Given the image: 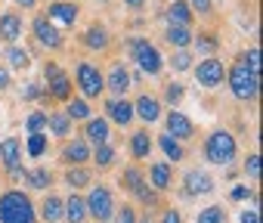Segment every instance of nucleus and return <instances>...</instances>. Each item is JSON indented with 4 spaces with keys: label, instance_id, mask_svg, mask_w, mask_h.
<instances>
[{
    "label": "nucleus",
    "instance_id": "f257e3e1",
    "mask_svg": "<svg viewBox=\"0 0 263 223\" xmlns=\"http://www.w3.org/2000/svg\"><path fill=\"white\" fill-rule=\"evenodd\" d=\"M0 223H37L34 201L22 189L0 192Z\"/></svg>",
    "mask_w": 263,
    "mask_h": 223
},
{
    "label": "nucleus",
    "instance_id": "f03ea898",
    "mask_svg": "<svg viewBox=\"0 0 263 223\" xmlns=\"http://www.w3.org/2000/svg\"><path fill=\"white\" fill-rule=\"evenodd\" d=\"M226 84H229V93H232L238 102H254V99L260 96V75L251 71L241 59L226 68Z\"/></svg>",
    "mask_w": 263,
    "mask_h": 223
},
{
    "label": "nucleus",
    "instance_id": "7ed1b4c3",
    "mask_svg": "<svg viewBox=\"0 0 263 223\" xmlns=\"http://www.w3.org/2000/svg\"><path fill=\"white\" fill-rule=\"evenodd\" d=\"M238 155V143L229 131H211L204 137V161L217 168H229Z\"/></svg>",
    "mask_w": 263,
    "mask_h": 223
},
{
    "label": "nucleus",
    "instance_id": "20e7f679",
    "mask_svg": "<svg viewBox=\"0 0 263 223\" xmlns=\"http://www.w3.org/2000/svg\"><path fill=\"white\" fill-rule=\"evenodd\" d=\"M130 59L137 62L140 75L146 78H158L164 71V56L149 38H130Z\"/></svg>",
    "mask_w": 263,
    "mask_h": 223
},
{
    "label": "nucleus",
    "instance_id": "39448f33",
    "mask_svg": "<svg viewBox=\"0 0 263 223\" xmlns=\"http://www.w3.org/2000/svg\"><path fill=\"white\" fill-rule=\"evenodd\" d=\"M78 90H81V99H99L105 93V75L96 62H78L74 65V81H71Z\"/></svg>",
    "mask_w": 263,
    "mask_h": 223
},
{
    "label": "nucleus",
    "instance_id": "423d86ee",
    "mask_svg": "<svg viewBox=\"0 0 263 223\" xmlns=\"http://www.w3.org/2000/svg\"><path fill=\"white\" fill-rule=\"evenodd\" d=\"M84 205H87V217H90L93 223H111V217H115V211H118V208H115V195H111V189H108L105 183L90 186Z\"/></svg>",
    "mask_w": 263,
    "mask_h": 223
},
{
    "label": "nucleus",
    "instance_id": "0eeeda50",
    "mask_svg": "<svg viewBox=\"0 0 263 223\" xmlns=\"http://www.w3.org/2000/svg\"><path fill=\"white\" fill-rule=\"evenodd\" d=\"M44 75H47V87H44V93H47V99H50V102H53V99H59V102H68V99L74 96L71 75H68V71H62L56 62H47Z\"/></svg>",
    "mask_w": 263,
    "mask_h": 223
},
{
    "label": "nucleus",
    "instance_id": "6e6552de",
    "mask_svg": "<svg viewBox=\"0 0 263 223\" xmlns=\"http://www.w3.org/2000/svg\"><path fill=\"white\" fill-rule=\"evenodd\" d=\"M192 75H195L198 87L217 90V87H223V81H226V62L217 59V56H204V59H198V65H192Z\"/></svg>",
    "mask_w": 263,
    "mask_h": 223
},
{
    "label": "nucleus",
    "instance_id": "1a4fd4ad",
    "mask_svg": "<svg viewBox=\"0 0 263 223\" xmlns=\"http://www.w3.org/2000/svg\"><path fill=\"white\" fill-rule=\"evenodd\" d=\"M0 168H4L13 180L25 177V168H22V140L19 137L0 140Z\"/></svg>",
    "mask_w": 263,
    "mask_h": 223
},
{
    "label": "nucleus",
    "instance_id": "9d476101",
    "mask_svg": "<svg viewBox=\"0 0 263 223\" xmlns=\"http://www.w3.org/2000/svg\"><path fill=\"white\" fill-rule=\"evenodd\" d=\"M44 16L62 31V28H74V22L81 19V7L74 4V0H50V7H47Z\"/></svg>",
    "mask_w": 263,
    "mask_h": 223
},
{
    "label": "nucleus",
    "instance_id": "9b49d317",
    "mask_svg": "<svg viewBox=\"0 0 263 223\" xmlns=\"http://www.w3.org/2000/svg\"><path fill=\"white\" fill-rule=\"evenodd\" d=\"M31 34H34V41H37L41 47H47V50H53V53H59V50L65 47V34H62L47 16H37V19L31 22Z\"/></svg>",
    "mask_w": 263,
    "mask_h": 223
},
{
    "label": "nucleus",
    "instance_id": "f8f14e48",
    "mask_svg": "<svg viewBox=\"0 0 263 223\" xmlns=\"http://www.w3.org/2000/svg\"><path fill=\"white\" fill-rule=\"evenodd\" d=\"M130 87H134V75H130V68L121 59H115L108 65V75H105V90L111 93V99H124Z\"/></svg>",
    "mask_w": 263,
    "mask_h": 223
},
{
    "label": "nucleus",
    "instance_id": "ddd939ff",
    "mask_svg": "<svg viewBox=\"0 0 263 223\" xmlns=\"http://www.w3.org/2000/svg\"><path fill=\"white\" fill-rule=\"evenodd\" d=\"M161 118H164V134H167V137H174L177 143H186V140H192V137H195V124H192V118L186 115V112L171 108L167 115H161Z\"/></svg>",
    "mask_w": 263,
    "mask_h": 223
},
{
    "label": "nucleus",
    "instance_id": "4468645a",
    "mask_svg": "<svg viewBox=\"0 0 263 223\" xmlns=\"http://www.w3.org/2000/svg\"><path fill=\"white\" fill-rule=\"evenodd\" d=\"M90 152H93V149L87 146L84 137H68L65 146H62V152H59V158H62L65 168H84V164L90 161Z\"/></svg>",
    "mask_w": 263,
    "mask_h": 223
},
{
    "label": "nucleus",
    "instance_id": "2eb2a0df",
    "mask_svg": "<svg viewBox=\"0 0 263 223\" xmlns=\"http://www.w3.org/2000/svg\"><path fill=\"white\" fill-rule=\"evenodd\" d=\"M161 99L152 96V93H140L134 99V118H140L143 124H158L161 121Z\"/></svg>",
    "mask_w": 263,
    "mask_h": 223
},
{
    "label": "nucleus",
    "instance_id": "dca6fc26",
    "mask_svg": "<svg viewBox=\"0 0 263 223\" xmlns=\"http://www.w3.org/2000/svg\"><path fill=\"white\" fill-rule=\"evenodd\" d=\"M214 189H217V183H214V177L208 171L192 168V171L183 174V192L186 195H211Z\"/></svg>",
    "mask_w": 263,
    "mask_h": 223
},
{
    "label": "nucleus",
    "instance_id": "f3484780",
    "mask_svg": "<svg viewBox=\"0 0 263 223\" xmlns=\"http://www.w3.org/2000/svg\"><path fill=\"white\" fill-rule=\"evenodd\" d=\"M108 124H121V127H127L130 121H134V102H130L127 96L124 99H105V115H102Z\"/></svg>",
    "mask_w": 263,
    "mask_h": 223
},
{
    "label": "nucleus",
    "instance_id": "a211bd4d",
    "mask_svg": "<svg viewBox=\"0 0 263 223\" xmlns=\"http://www.w3.org/2000/svg\"><path fill=\"white\" fill-rule=\"evenodd\" d=\"M81 47H87V50H93V53H105V50L111 47V34H108V28L99 25V22L87 25L84 34H81Z\"/></svg>",
    "mask_w": 263,
    "mask_h": 223
},
{
    "label": "nucleus",
    "instance_id": "6ab92c4d",
    "mask_svg": "<svg viewBox=\"0 0 263 223\" xmlns=\"http://www.w3.org/2000/svg\"><path fill=\"white\" fill-rule=\"evenodd\" d=\"M81 137L87 140V146H102V143H108V137H111V124H108L105 118H99V115H90V118L84 121Z\"/></svg>",
    "mask_w": 263,
    "mask_h": 223
},
{
    "label": "nucleus",
    "instance_id": "aec40b11",
    "mask_svg": "<svg viewBox=\"0 0 263 223\" xmlns=\"http://www.w3.org/2000/svg\"><path fill=\"white\" fill-rule=\"evenodd\" d=\"M22 28H25V22H22L19 13H13V10H0V41H4V44L13 47V44L22 38Z\"/></svg>",
    "mask_w": 263,
    "mask_h": 223
},
{
    "label": "nucleus",
    "instance_id": "412c9836",
    "mask_svg": "<svg viewBox=\"0 0 263 223\" xmlns=\"http://www.w3.org/2000/svg\"><path fill=\"white\" fill-rule=\"evenodd\" d=\"M146 183H149L155 192H167V189L174 186V164H171V161H155V164L149 168Z\"/></svg>",
    "mask_w": 263,
    "mask_h": 223
},
{
    "label": "nucleus",
    "instance_id": "4be33fe9",
    "mask_svg": "<svg viewBox=\"0 0 263 223\" xmlns=\"http://www.w3.org/2000/svg\"><path fill=\"white\" fill-rule=\"evenodd\" d=\"M37 217H41L44 223H62V217H65V198H59V195L50 192V195L41 201Z\"/></svg>",
    "mask_w": 263,
    "mask_h": 223
},
{
    "label": "nucleus",
    "instance_id": "5701e85b",
    "mask_svg": "<svg viewBox=\"0 0 263 223\" xmlns=\"http://www.w3.org/2000/svg\"><path fill=\"white\" fill-rule=\"evenodd\" d=\"M152 149H155V140L149 137V131H134V134H130V158H134V161L149 158Z\"/></svg>",
    "mask_w": 263,
    "mask_h": 223
},
{
    "label": "nucleus",
    "instance_id": "b1692460",
    "mask_svg": "<svg viewBox=\"0 0 263 223\" xmlns=\"http://www.w3.org/2000/svg\"><path fill=\"white\" fill-rule=\"evenodd\" d=\"M71 121H68V115L65 112H47V131H50V137H56V140H68L71 137Z\"/></svg>",
    "mask_w": 263,
    "mask_h": 223
},
{
    "label": "nucleus",
    "instance_id": "393cba45",
    "mask_svg": "<svg viewBox=\"0 0 263 223\" xmlns=\"http://www.w3.org/2000/svg\"><path fill=\"white\" fill-rule=\"evenodd\" d=\"M192 38H195V31L186 28V25H167V28H164V41H167L174 50H189V47H192Z\"/></svg>",
    "mask_w": 263,
    "mask_h": 223
},
{
    "label": "nucleus",
    "instance_id": "a878e982",
    "mask_svg": "<svg viewBox=\"0 0 263 223\" xmlns=\"http://www.w3.org/2000/svg\"><path fill=\"white\" fill-rule=\"evenodd\" d=\"M192 22H195V16H192L186 0H171V7H167V25H186V28H192Z\"/></svg>",
    "mask_w": 263,
    "mask_h": 223
},
{
    "label": "nucleus",
    "instance_id": "bb28decb",
    "mask_svg": "<svg viewBox=\"0 0 263 223\" xmlns=\"http://www.w3.org/2000/svg\"><path fill=\"white\" fill-rule=\"evenodd\" d=\"M62 220H68V223H84V220H87V205H84V195L71 192V195L65 198V217H62Z\"/></svg>",
    "mask_w": 263,
    "mask_h": 223
},
{
    "label": "nucleus",
    "instance_id": "cd10ccee",
    "mask_svg": "<svg viewBox=\"0 0 263 223\" xmlns=\"http://www.w3.org/2000/svg\"><path fill=\"white\" fill-rule=\"evenodd\" d=\"M155 143H158V149L164 152V158H167L171 164H177V161H183V158H186V149H183V143H177L174 137L161 134V137H158Z\"/></svg>",
    "mask_w": 263,
    "mask_h": 223
},
{
    "label": "nucleus",
    "instance_id": "c85d7f7f",
    "mask_svg": "<svg viewBox=\"0 0 263 223\" xmlns=\"http://www.w3.org/2000/svg\"><path fill=\"white\" fill-rule=\"evenodd\" d=\"M62 112L68 115V121H71V124H74V121H81V124H84V121L90 118V102H87V99H81V96H71V99L65 102V108H62Z\"/></svg>",
    "mask_w": 263,
    "mask_h": 223
},
{
    "label": "nucleus",
    "instance_id": "c756f323",
    "mask_svg": "<svg viewBox=\"0 0 263 223\" xmlns=\"http://www.w3.org/2000/svg\"><path fill=\"white\" fill-rule=\"evenodd\" d=\"M31 189H37V192H47L50 186H53V174L47 171V168H31V171H25V177H22Z\"/></svg>",
    "mask_w": 263,
    "mask_h": 223
},
{
    "label": "nucleus",
    "instance_id": "7c9ffc66",
    "mask_svg": "<svg viewBox=\"0 0 263 223\" xmlns=\"http://www.w3.org/2000/svg\"><path fill=\"white\" fill-rule=\"evenodd\" d=\"M7 62H10V65H7L10 71H25V68L31 65V53H28L25 47H19V44H13V47L7 50Z\"/></svg>",
    "mask_w": 263,
    "mask_h": 223
},
{
    "label": "nucleus",
    "instance_id": "2f4dec72",
    "mask_svg": "<svg viewBox=\"0 0 263 223\" xmlns=\"http://www.w3.org/2000/svg\"><path fill=\"white\" fill-rule=\"evenodd\" d=\"M121 186H124L130 195H134L140 186H146V174H143L137 164H130V168H124V174H121Z\"/></svg>",
    "mask_w": 263,
    "mask_h": 223
},
{
    "label": "nucleus",
    "instance_id": "473e14b6",
    "mask_svg": "<svg viewBox=\"0 0 263 223\" xmlns=\"http://www.w3.org/2000/svg\"><path fill=\"white\" fill-rule=\"evenodd\" d=\"M47 146H50V137H47V134H28L22 152H28V158H41V155L47 152Z\"/></svg>",
    "mask_w": 263,
    "mask_h": 223
},
{
    "label": "nucleus",
    "instance_id": "72a5a7b5",
    "mask_svg": "<svg viewBox=\"0 0 263 223\" xmlns=\"http://www.w3.org/2000/svg\"><path fill=\"white\" fill-rule=\"evenodd\" d=\"M90 158H93V164H96L99 171H105V168H111V164H115V146H111V143H102V146H93V152H90Z\"/></svg>",
    "mask_w": 263,
    "mask_h": 223
},
{
    "label": "nucleus",
    "instance_id": "f704fd0d",
    "mask_svg": "<svg viewBox=\"0 0 263 223\" xmlns=\"http://www.w3.org/2000/svg\"><path fill=\"white\" fill-rule=\"evenodd\" d=\"M192 47H195L198 53H204V56H214V50L220 47V41H217L214 31H198V34L192 38Z\"/></svg>",
    "mask_w": 263,
    "mask_h": 223
},
{
    "label": "nucleus",
    "instance_id": "c9c22d12",
    "mask_svg": "<svg viewBox=\"0 0 263 223\" xmlns=\"http://www.w3.org/2000/svg\"><path fill=\"white\" fill-rule=\"evenodd\" d=\"M90 171L87 168H68L65 171V183L71 186V192H78V189H84V186H90Z\"/></svg>",
    "mask_w": 263,
    "mask_h": 223
},
{
    "label": "nucleus",
    "instance_id": "e433bc0d",
    "mask_svg": "<svg viewBox=\"0 0 263 223\" xmlns=\"http://www.w3.org/2000/svg\"><path fill=\"white\" fill-rule=\"evenodd\" d=\"M183 96H186V87H183L180 81H171V84L164 87V102H167L171 108H177V105L183 102Z\"/></svg>",
    "mask_w": 263,
    "mask_h": 223
},
{
    "label": "nucleus",
    "instance_id": "4c0bfd02",
    "mask_svg": "<svg viewBox=\"0 0 263 223\" xmlns=\"http://www.w3.org/2000/svg\"><path fill=\"white\" fill-rule=\"evenodd\" d=\"M25 131L28 134H47V112H31L25 118Z\"/></svg>",
    "mask_w": 263,
    "mask_h": 223
},
{
    "label": "nucleus",
    "instance_id": "58836bf2",
    "mask_svg": "<svg viewBox=\"0 0 263 223\" xmlns=\"http://www.w3.org/2000/svg\"><path fill=\"white\" fill-rule=\"evenodd\" d=\"M192 62H195L192 50H177V53H174V59H171L174 71H192Z\"/></svg>",
    "mask_w": 263,
    "mask_h": 223
},
{
    "label": "nucleus",
    "instance_id": "ea45409f",
    "mask_svg": "<svg viewBox=\"0 0 263 223\" xmlns=\"http://www.w3.org/2000/svg\"><path fill=\"white\" fill-rule=\"evenodd\" d=\"M223 220H226V211L220 205H211V208L198 211V220L195 223H223Z\"/></svg>",
    "mask_w": 263,
    "mask_h": 223
},
{
    "label": "nucleus",
    "instance_id": "a19ab883",
    "mask_svg": "<svg viewBox=\"0 0 263 223\" xmlns=\"http://www.w3.org/2000/svg\"><path fill=\"white\" fill-rule=\"evenodd\" d=\"M192 16H201V19H214V0H186Z\"/></svg>",
    "mask_w": 263,
    "mask_h": 223
},
{
    "label": "nucleus",
    "instance_id": "79ce46f5",
    "mask_svg": "<svg viewBox=\"0 0 263 223\" xmlns=\"http://www.w3.org/2000/svg\"><path fill=\"white\" fill-rule=\"evenodd\" d=\"M245 174H248V180H251V183H257V180H260V155H257V152H251V155L245 158Z\"/></svg>",
    "mask_w": 263,
    "mask_h": 223
},
{
    "label": "nucleus",
    "instance_id": "37998d69",
    "mask_svg": "<svg viewBox=\"0 0 263 223\" xmlns=\"http://www.w3.org/2000/svg\"><path fill=\"white\" fill-rule=\"evenodd\" d=\"M241 62H245L251 71H257V75H260V47L254 44L251 50H245V53H241Z\"/></svg>",
    "mask_w": 263,
    "mask_h": 223
},
{
    "label": "nucleus",
    "instance_id": "c03bdc74",
    "mask_svg": "<svg viewBox=\"0 0 263 223\" xmlns=\"http://www.w3.org/2000/svg\"><path fill=\"white\" fill-rule=\"evenodd\" d=\"M137 217H140V214H137V208H134V205H124V208H118V211H115V217H111V220H115V223H137Z\"/></svg>",
    "mask_w": 263,
    "mask_h": 223
},
{
    "label": "nucleus",
    "instance_id": "a18cd8bd",
    "mask_svg": "<svg viewBox=\"0 0 263 223\" xmlns=\"http://www.w3.org/2000/svg\"><path fill=\"white\" fill-rule=\"evenodd\" d=\"M22 99L34 102V99H47V93H44V87H41L37 81H31V84H25V90H22Z\"/></svg>",
    "mask_w": 263,
    "mask_h": 223
},
{
    "label": "nucleus",
    "instance_id": "49530a36",
    "mask_svg": "<svg viewBox=\"0 0 263 223\" xmlns=\"http://www.w3.org/2000/svg\"><path fill=\"white\" fill-rule=\"evenodd\" d=\"M251 192H254L251 186H232V189H229V198H232V201H245Z\"/></svg>",
    "mask_w": 263,
    "mask_h": 223
},
{
    "label": "nucleus",
    "instance_id": "de8ad7c7",
    "mask_svg": "<svg viewBox=\"0 0 263 223\" xmlns=\"http://www.w3.org/2000/svg\"><path fill=\"white\" fill-rule=\"evenodd\" d=\"M238 223H260V211L257 208H245L238 214Z\"/></svg>",
    "mask_w": 263,
    "mask_h": 223
},
{
    "label": "nucleus",
    "instance_id": "09e8293b",
    "mask_svg": "<svg viewBox=\"0 0 263 223\" xmlns=\"http://www.w3.org/2000/svg\"><path fill=\"white\" fill-rule=\"evenodd\" d=\"M161 223H183V214H180L177 208H164V214H161Z\"/></svg>",
    "mask_w": 263,
    "mask_h": 223
},
{
    "label": "nucleus",
    "instance_id": "8fccbe9b",
    "mask_svg": "<svg viewBox=\"0 0 263 223\" xmlns=\"http://www.w3.org/2000/svg\"><path fill=\"white\" fill-rule=\"evenodd\" d=\"M10 84H13V71H10L7 65H0V93H4Z\"/></svg>",
    "mask_w": 263,
    "mask_h": 223
},
{
    "label": "nucleus",
    "instance_id": "3c124183",
    "mask_svg": "<svg viewBox=\"0 0 263 223\" xmlns=\"http://www.w3.org/2000/svg\"><path fill=\"white\" fill-rule=\"evenodd\" d=\"M16 7H22V10H34L37 7V0H13Z\"/></svg>",
    "mask_w": 263,
    "mask_h": 223
},
{
    "label": "nucleus",
    "instance_id": "603ef678",
    "mask_svg": "<svg viewBox=\"0 0 263 223\" xmlns=\"http://www.w3.org/2000/svg\"><path fill=\"white\" fill-rule=\"evenodd\" d=\"M124 7H130V10H143L146 0H124Z\"/></svg>",
    "mask_w": 263,
    "mask_h": 223
},
{
    "label": "nucleus",
    "instance_id": "864d4df0",
    "mask_svg": "<svg viewBox=\"0 0 263 223\" xmlns=\"http://www.w3.org/2000/svg\"><path fill=\"white\" fill-rule=\"evenodd\" d=\"M137 223H155V220H152L149 214H143V217H137Z\"/></svg>",
    "mask_w": 263,
    "mask_h": 223
},
{
    "label": "nucleus",
    "instance_id": "5fc2aeb1",
    "mask_svg": "<svg viewBox=\"0 0 263 223\" xmlns=\"http://www.w3.org/2000/svg\"><path fill=\"white\" fill-rule=\"evenodd\" d=\"M96 4H108V0H96Z\"/></svg>",
    "mask_w": 263,
    "mask_h": 223
}]
</instances>
